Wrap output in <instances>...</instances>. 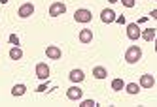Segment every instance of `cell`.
Masks as SVG:
<instances>
[{"label": "cell", "mask_w": 157, "mask_h": 107, "mask_svg": "<svg viewBox=\"0 0 157 107\" xmlns=\"http://www.w3.org/2000/svg\"><path fill=\"white\" fill-rule=\"evenodd\" d=\"M140 58H142V49L138 45H131L125 51V62L127 64H134V62H138Z\"/></svg>", "instance_id": "6da1fadb"}, {"label": "cell", "mask_w": 157, "mask_h": 107, "mask_svg": "<svg viewBox=\"0 0 157 107\" xmlns=\"http://www.w3.org/2000/svg\"><path fill=\"white\" fill-rule=\"evenodd\" d=\"M74 19H76V23H89V21L93 19V13L89 12V9H76V13H74Z\"/></svg>", "instance_id": "7a4b0ae2"}, {"label": "cell", "mask_w": 157, "mask_h": 107, "mask_svg": "<svg viewBox=\"0 0 157 107\" xmlns=\"http://www.w3.org/2000/svg\"><path fill=\"white\" fill-rule=\"evenodd\" d=\"M34 71H36V77L42 79V81H46V79L49 77V66H48L46 62H38Z\"/></svg>", "instance_id": "3957f363"}, {"label": "cell", "mask_w": 157, "mask_h": 107, "mask_svg": "<svg viewBox=\"0 0 157 107\" xmlns=\"http://www.w3.org/2000/svg\"><path fill=\"white\" fill-rule=\"evenodd\" d=\"M63 13H66V6H64L63 2H53V4L49 6V15H51V17H59V15H63Z\"/></svg>", "instance_id": "277c9868"}, {"label": "cell", "mask_w": 157, "mask_h": 107, "mask_svg": "<svg viewBox=\"0 0 157 107\" xmlns=\"http://www.w3.org/2000/svg\"><path fill=\"white\" fill-rule=\"evenodd\" d=\"M32 13H34V6H32V2H27V4H23V6L17 9V15H19L21 19H27V17H30Z\"/></svg>", "instance_id": "5b68a950"}, {"label": "cell", "mask_w": 157, "mask_h": 107, "mask_svg": "<svg viewBox=\"0 0 157 107\" xmlns=\"http://www.w3.org/2000/svg\"><path fill=\"white\" fill-rule=\"evenodd\" d=\"M46 55H48V58H51V60H61L63 51H61L57 45H48V47H46Z\"/></svg>", "instance_id": "8992f818"}, {"label": "cell", "mask_w": 157, "mask_h": 107, "mask_svg": "<svg viewBox=\"0 0 157 107\" xmlns=\"http://www.w3.org/2000/svg\"><path fill=\"white\" fill-rule=\"evenodd\" d=\"M140 88H153L155 87V77L151 75V73H146V75L140 77Z\"/></svg>", "instance_id": "52a82bcc"}, {"label": "cell", "mask_w": 157, "mask_h": 107, "mask_svg": "<svg viewBox=\"0 0 157 107\" xmlns=\"http://www.w3.org/2000/svg\"><path fill=\"white\" fill-rule=\"evenodd\" d=\"M82 96H83V90H82L80 87H70L68 90H66V98L72 100V102L82 100Z\"/></svg>", "instance_id": "ba28073f"}, {"label": "cell", "mask_w": 157, "mask_h": 107, "mask_svg": "<svg viewBox=\"0 0 157 107\" xmlns=\"http://www.w3.org/2000/svg\"><path fill=\"white\" fill-rule=\"evenodd\" d=\"M127 38H129V40H138V38H140L138 23H129V25H127Z\"/></svg>", "instance_id": "9c48e42d"}, {"label": "cell", "mask_w": 157, "mask_h": 107, "mask_svg": "<svg viewBox=\"0 0 157 107\" xmlns=\"http://www.w3.org/2000/svg\"><path fill=\"white\" fill-rule=\"evenodd\" d=\"M78 38H80L82 43H91V41H93V30L91 28H83V30H80Z\"/></svg>", "instance_id": "30bf717a"}, {"label": "cell", "mask_w": 157, "mask_h": 107, "mask_svg": "<svg viewBox=\"0 0 157 107\" xmlns=\"http://www.w3.org/2000/svg\"><path fill=\"white\" fill-rule=\"evenodd\" d=\"M100 21H102V23H114L116 21V13L112 12V9H102V12H100Z\"/></svg>", "instance_id": "8fae6325"}, {"label": "cell", "mask_w": 157, "mask_h": 107, "mask_svg": "<svg viewBox=\"0 0 157 107\" xmlns=\"http://www.w3.org/2000/svg\"><path fill=\"white\" fill-rule=\"evenodd\" d=\"M68 77H70L72 83H82V81L85 79V75H83V71H82V70H72Z\"/></svg>", "instance_id": "7c38bea8"}, {"label": "cell", "mask_w": 157, "mask_h": 107, "mask_svg": "<svg viewBox=\"0 0 157 107\" xmlns=\"http://www.w3.org/2000/svg\"><path fill=\"white\" fill-rule=\"evenodd\" d=\"M106 75H108V71H106L104 66H95L93 68V77L95 79H104Z\"/></svg>", "instance_id": "4fadbf2b"}, {"label": "cell", "mask_w": 157, "mask_h": 107, "mask_svg": "<svg viewBox=\"0 0 157 107\" xmlns=\"http://www.w3.org/2000/svg\"><path fill=\"white\" fill-rule=\"evenodd\" d=\"M10 58H12V60H21V58H23V51H21L17 45H13L12 49H10Z\"/></svg>", "instance_id": "5bb4252c"}, {"label": "cell", "mask_w": 157, "mask_h": 107, "mask_svg": "<svg viewBox=\"0 0 157 107\" xmlns=\"http://www.w3.org/2000/svg\"><path fill=\"white\" fill-rule=\"evenodd\" d=\"M140 36H142L146 41H153V40H155V28H148V30L140 32Z\"/></svg>", "instance_id": "9a60e30c"}, {"label": "cell", "mask_w": 157, "mask_h": 107, "mask_svg": "<svg viewBox=\"0 0 157 107\" xmlns=\"http://www.w3.org/2000/svg\"><path fill=\"white\" fill-rule=\"evenodd\" d=\"M25 92H27V87H25V85H21V83L15 85V87L12 88V96H15V98H17V96H23Z\"/></svg>", "instance_id": "2e32d148"}, {"label": "cell", "mask_w": 157, "mask_h": 107, "mask_svg": "<svg viewBox=\"0 0 157 107\" xmlns=\"http://www.w3.org/2000/svg\"><path fill=\"white\" fill-rule=\"evenodd\" d=\"M125 88H127L129 94H138L140 92V85L138 83H129V85H125Z\"/></svg>", "instance_id": "e0dca14e"}, {"label": "cell", "mask_w": 157, "mask_h": 107, "mask_svg": "<svg viewBox=\"0 0 157 107\" xmlns=\"http://www.w3.org/2000/svg\"><path fill=\"white\" fill-rule=\"evenodd\" d=\"M123 87H125V85H123V79H114L112 81V90H123Z\"/></svg>", "instance_id": "ac0fdd59"}, {"label": "cell", "mask_w": 157, "mask_h": 107, "mask_svg": "<svg viewBox=\"0 0 157 107\" xmlns=\"http://www.w3.org/2000/svg\"><path fill=\"white\" fill-rule=\"evenodd\" d=\"M119 2H123V6H125V8H134V4H136L134 0H119Z\"/></svg>", "instance_id": "d6986e66"}, {"label": "cell", "mask_w": 157, "mask_h": 107, "mask_svg": "<svg viewBox=\"0 0 157 107\" xmlns=\"http://www.w3.org/2000/svg\"><path fill=\"white\" fill-rule=\"evenodd\" d=\"M93 105H95V102H93V100H83L80 107H93Z\"/></svg>", "instance_id": "ffe728a7"}, {"label": "cell", "mask_w": 157, "mask_h": 107, "mask_svg": "<svg viewBox=\"0 0 157 107\" xmlns=\"http://www.w3.org/2000/svg\"><path fill=\"white\" fill-rule=\"evenodd\" d=\"M10 43L19 45V38H17V34H12V36H10Z\"/></svg>", "instance_id": "44dd1931"}, {"label": "cell", "mask_w": 157, "mask_h": 107, "mask_svg": "<svg viewBox=\"0 0 157 107\" xmlns=\"http://www.w3.org/2000/svg\"><path fill=\"white\" fill-rule=\"evenodd\" d=\"M116 21H117V23H121V25H123V23H125V17H123V15H121V17H116Z\"/></svg>", "instance_id": "7402d4cb"}, {"label": "cell", "mask_w": 157, "mask_h": 107, "mask_svg": "<svg viewBox=\"0 0 157 107\" xmlns=\"http://www.w3.org/2000/svg\"><path fill=\"white\" fill-rule=\"evenodd\" d=\"M48 87H46V85H40V87H38V92H44V90H46Z\"/></svg>", "instance_id": "603a6c76"}, {"label": "cell", "mask_w": 157, "mask_h": 107, "mask_svg": "<svg viewBox=\"0 0 157 107\" xmlns=\"http://www.w3.org/2000/svg\"><path fill=\"white\" fill-rule=\"evenodd\" d=\"M108 2H112V4H116V2H119V0H108Z\"/></svg>", "instance_id": "cb8c5ba5"}, {"label": "cell", "mask_w": 157, "mask_h": 107, "mask_svg": "<svg viewBox=\"0 0 157 107\" xmlns=\"http://www.w3.org/2000/svg\"><path fill=\"white\" fill-rule=\"evenodd\" d=\"M0 2H2V4H8V2H10V0H0Z\"/></svg>", "instance_id": "d4e9b609"}]
</instances>
